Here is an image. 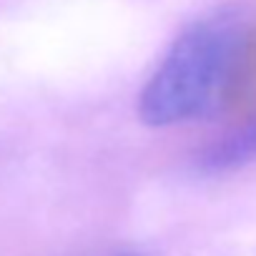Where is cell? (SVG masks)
Wrapping results in <instances>:
<instances>
[{"mask_svg": "<svg viewBox=\"0 0 256 256\" xmlns=\"http://www.w3.org/2000/svg\"><path fill=\"white\" fill-rule=\"evenodd\" d=\"M244 48L236 16L216 13L188 26L168 48L141 98L138 116L148 126H176L211 110Z\"/></svg>", "mask_w": 256, "mask_h": 256, "instance_id": "obj_1", "label": "cell"}]
</instances>
